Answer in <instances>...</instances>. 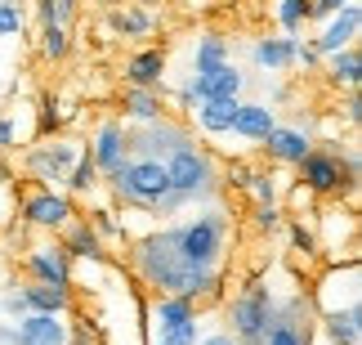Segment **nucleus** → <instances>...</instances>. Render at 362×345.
Masks as SVG:
<instances>
[{
    "mask_svg": "<svg viewBox=\"0 0 362 345\" xmlns=\"http://www.w3.org/2000/svg\"><path fill=\"white\" fill-rule=\"evenodd\" d=\"M296 171H300V184L317 193V202H331L349 184H362V179H349V171H344V148H336V144H313V153Z\"/></svg>",
    "mask_w": 362,
    "mask_h": 345,
    "instance_id": "obj_9",
    "label": "nucleus"
},
{
    "mask_svg": "<svg viewBox=\"0 0 362 345\" xmlns=\"http://www.w3.org/2000/svg\"><path fill=\"white\" fill-rule=\"evenodd\" d=\"M202 310L184 296H152L148 300V345H197Z\"/></svg>",
    "mask_w": 362,
    "mask_h": 345,
    "instance_id": "obj_5",
    "label": "nucleus"
},
{
    "mask_svg": "<svg viewBox=\"0 0 362 345\" xmlns=\"http://www.w3.org/2000/svg\"><path fill=\"white\" fill-rule=\"evenodd\" d=\"M282 220H286V211L277 202H255V220H250V225H255L259 233H277V229H282Z\"/></svg>",
    "mask_w": 362,
    "mask_h": 345,
    "instance_id": "obj_38",
    "label": "nucleus"
},
{
    "mask_svg": "<svg viewBox=\"0 0 362 345\" xmlns=\"http://www.w3.org/2000/svg\"><path fill=\"white\" fill-rule=\"evenodd\" d=\"M36 50L45 63H63L67 54H72V32H67V23H45L36 32Z\"/></svg>",
    "mask_w": 362,
    "mask_h": 345,
    "instance_id": "obj_31",
    "label": "nucleus"
},
{
    "mask_svg": "<svg viewBox=\"0 0 362 345\" xmlns=\"http://www.w3.org/2000/svg\"><path fill=\"white\" fill-rule=\"evenodd\" d=\"M344 5H354V0H309V23L313 18H331V13L344 9Z\"/></svg>",
    "mask_w": 362,
    "mask_h": 345,
    "instance_id": "obj_43",
    "label": "nucleus"
},
{
    "mask_svg": "<svg viewBox=\"0 0 362 345\" xmlns=\"http://www.w3.org/2000/svg\"><path fill=\"white\" fill-rule=\"evenodd\" d=\"M296 67H304V72H322V54H317L313 40H300V50H296Z\"/></svg>",
    "mask_w": 362,
    "mask_h": 345,
    "instance_id": "obj_41",
    "label": "nucleus"
},
{
    "mask_svg": "<svg viewBox=\"0 0 362 345\" xmlns=\"http://www.w3.org/2000/svg\"><path fill=\"white\" fill-rule=\"evenodd\" d=\"M296 50H300V36H255L250 59H255L259 72H291L296 67Z\"/></svg>",
    "mask_w": 362,
    "mask_h": 345,
    "instance_id": "obj_22",
    "label": "nucleus"
},
{
    "mask_svg": "<svg viewBox=\"0 0 362 345\" xmlns=\"http://www.w3.org/2000/svg\"><path fill=\"white\" fill-rule=\"evenodd\" d=\"M233 108H238V99H202L192 108V121L206 140H219V135L233 130Z\"/></svg>",
    "mask_w": 362,
    "mask_h": 345,
    "instance_id": "obj_28",
    "label": "nucleus"
},
{
    "mask_svg": "<svg viewBox=\"0 0 362 345\" xmlns=\"http://www.w3.org/2000/svg\"><path fill=\"white\" fill-rule=\"evenodd\" d=\"M165 175H170V188L184 202H211L219 193V184H224L211 148H202V144H188V148L165 157Z\"/></svg>",
    "mask_w": 362,
    "mask_h": 345,
    "instance_id": "obj_4",
    "label": "nucleus"
},
{
    "mask_svg": "<svg viewBox=\"0 0 362 345\" xmlns=\"http://www.w3.org/2000/svg\"><path fill=\"white\" fill-rule=\"evenodd\" d=\"M219 179H224V184H233V188H246V179H250V162H242V157H238V162H228Z\"/></svg>",
    "mask_w": 362,
    "mask_h": 345,
    "instance_id": "obj_42",
    "label": "nucleus"
},
{
    "mask_svg": "<svg viewBox=\"0 0 362 345\" xmlns=\"http://www.w3.org/2000/svg\"><path fill=\"white\" fill-rule=\"evenodd\" d=\"M90 157H94V166H99V175H117L125 162H130V153H125V121L121 117H103L99 126H94L90 135Z\"/></svg>",
    "mask_w": 362,
    "mask_h": 345,
    "instance_id": "obj_15",
    "label": "nucleus"
},
{
    "mask_svg": "<svg viewBox=\"0 0 362 345\" xmlns=\"http://www.w3.org/2000/svg\"><path fill=\"white\" fill-rule=\"evenodd\" d=\"M72 327L63 314H23L13 323V345H67Z\"/></svg>",
    "mask_w": 362,
    "mask_h": 345,
    "instance_id": "obj_20",
    "label": "nucleus"
},
{
    "mask_svg": "<svg viewBox=\"0 0 362 345\" xmlns=\"http://www.w3.org/2000/svg\"><path fill=\"white\" fill-rule=\"evenodd\" d=\"M184 90L192 94V103H202V99H242V90H246V72L238 63H219L215 72H206V77H188L184 81Z\"/></svg>",
    "mask_w": 362,
    "mask_h": 345,
    "instance_id": "obj_16",
    "label": "nucleus"
},
{
    "mask_svg": "<svg viewBox=\"0 0 362 345\" xmlns=\"http://www.w3.org/2000/svg\"><path fill=\"white\" fill-rule=\"evenodd\" d=\"M59 242H63V251L72 256V260H81V265H103V260L112 256V251H107V242L90 229V220H81V215H72L59 229Z\"/></svg>",
    "mask_w": 362,
    "mask_h": 345,
    "instance_id": "obj_19",
    "label": "nucleus"
},
{
    "mask_svg": "<svg viewBox=\"0 0 362 345\" xmlns=\"http://www.w3.org/2000/svg\"><path fill=\"white\" fill-rule=\"evenodd\" d=\"M99 5H103V9H107V5H121V0H99Z\"/></svg>",
    "mask_w": 362,
    "mask_h": 345,
    "instance_id": "obj_48",
    "label": "nucleus"
},
{
    "mask_svg": "<svg viewBox=\"0 0 362 345\" xmlns=\"http://www.w3.org/2000/svg\"><path fill=\"white\" fill-rule=\"evenodd\" d=\"M273 314H277V292L264 278H250L242 292L228 300V332L242 345H255L264 336V327L273 323Z\"/></svg>",
    "mask_w": 362,
    "mask_h": 345,
    "instance_id": "obj_7",
    "label": "nucleus"
},
{
    "mask_svg": "<svg viewBox=\"0 0 362 345\" xmlns=\"http://www.w3.org/2000/svg\"><path fill=\"white\" fill-rule=\"evenodd\" d=\"M23 27H27V5L23 0H0V40L23 36Z\"/></svg>",
    "mask_w": 362,
    "mask_h": 345,
    "instance_id": "obj_36",
    "label": "nucleus"
},
{
    "mask_svg": "<svg viewBox=\"0 0 362 345\" xmlns=\"http://www.w3.org/2000/svg\"><path fill=\"white\" fill-rule=\"evenodd\" d=\"M90 229L99 233L103 242H125V229H121V211H112V206H99V211L90 215Z\"/></svg>",
    "mask_w": 362,
    "mask_h": 345,
    "instance_id": "obj_37",
    "label": "nucleus"
},
{
    "mask_svg": "<svg viewBox=\"0 0 362 345\" xmlns=\"http://www.w3.org/2000/svg\"><path fill=\"white\" fill-rule=\"evenodd\" d=\"M282 229H286V238H291V251H300L304 260H313L317 256V233H313V220L304 225V220H282Z\"/></svg>",
    "mask_w": 362,
    "mask_h": 345,
    "instance_id": "obj_34",
    "label": "nucleus"
},
{
    "mask_svg": "<svg viewBox=\"0 0 362 345\" xmlns=\"http://www.w3.org/2000/svg\"><path fill=\"white\" fill-rule=\"evenodd\" d=\"M291 184V175L282 171V166H250V179H246V188L242 193H250V202H277L282 206V188Z\"/></svg>",
    "mask_w": 362,
    "mask_h": 345,
    "instance_id": "obj_30",
    "label": "nucleus"
},
{
    "mask_svg": "<svg viewBox=\"0 0 362 345\" xmlns=\"http://www.w3.org/2000/svg\"><path fill=\"white\" fill-rule=\"evenodd\" d=\"M313 327H317V336L331 341V345H362V305L317 314Z\"/></svg>",
    "mask_w": 362,
    "mask_h": 345,
    "instance_id": "obj_23",
    "label": "nucleus"
},
{
    "mask_svg": "<svg viewBox=\"0 0 362 345\" xmlns=\"http://www.w3.org/2000/svg\"><path fill=\"white\" fill-rule=\"evenodd\" d=\"M23 269H27V278H32V283L72 287V256L63 251V242H59V238L23 247Z\"/></svg>",
    "mask_w": 362,
    "mask_h": 345,
    "instance_id": "obj_13",
    "label": "nucleus"
},
{
    "mask_svg": "<svg viewBox=\"0 0 362 345\" xmlns=\"http://www.w3.org/2000/svg\"><path fill=\"white\" fill-rule=\"evenodd\" d=\"M130 269L152 296H184L197 310L215 305L219 287H224V273H197L192 265H184V256L175 251L165 225L130 242Z\"/></svg>",
    "mask_w": 362,
    "mask_h": 345,
    "instance_id": "obj_1",
    "label": "nucleus"
},
{
    "mask_svg": "<svg viewBox=\"0 0 362 345\" xmlns=\"http://www.w3.org/2000/svg\"><path fill=\"white\" fill-rule=\"evenodd\" d=\"M322 72H327V86L331 90H344V94L358 90V81H362V54H358V45L327 54V59H322Z\"/></svg>",
    "mask_w": 362,
    "mask_h": 345,
    "instance_id": "obj_25",
    "label": "nucleus"
},
{
    "mask_svg": "<svg viewBox=\"0 0 362 345\" xmlns=\"http://www.w3.org/2000/svg\"><path fill=\"white\" fill-rule=\"evenodd\" d=\"M273 18L282 27V36H300L304 27H309V0H277Z\"/></svg>",
    "mask_w": 362,
    "mask_h": 345,
    "instance_id": "obj_32",
    "label": "nucleus"
},
{
    "mask_svg": "<svg viewBox=\"0 0 362 345\" xmlns=\"http://www.w3.org/2000/svg\"><path fill=\"white\" fill-rule=\"evenodd\" d=\"M107 188H112V198L134 206V211H148L157 220V206L161 198L170 193V175H165V162H152V157H130L117 175L103 179Z\"/></svg>",
    "mask_w": 362,
    "mask_h": 345,
    "instance_id": "obj_3",
    "label": "nucleus"
},
{
    "mask_svg": "<svg viewBox=\"0 0 362 345\" xmlns=\"http://www.w3.org/2000/svg\"><path fill=\"white\" fill-rule=\"evenodd\" d=\"M157 117H165L161 90H139V86H125L121 90V121L144 126V121H157Z\"/></svg>",
    "mask_w": 362,
    "mask_h": 345,
    "instance_id": "obj_27",
    "label": "nucleus"
},
{
    "mask_svg": "<svg viewBox=\"0 0 362 345\" xmlns=\"http://www.w3.org/2000/svg\"><path fill=\"white\" fill-rule=\"evenodd\" d=\"M197 345H242V341L224 327V332H202V341H197Z\"/></svg>",
    "mask_w": 362,
    "mask_h": 345,
    "instance_id": "obj_46",
    "label": "nucleus"
},
{
    "mask_svg": "<svg viewBox=\"0 0 362 345\" xmlns=\"http://www.w3.org/2000/svg\"><path fill=\"white\" fill-rule=\"evenodd\" d=\"M233 59V45H228V36H219V32H197V40H192V72L188 77H206V72H215L219 63H228Z\"/></svg>",
    "mask_w": 362,
    "mask_h": 345,
    "instance_id": "obj_26",
    "label": "nucleus"
},
{
    "mask_svg": "<svg viewBox=\"0 0 362 345\" xmlns=\"http://www.w3.org/2000/svg\"><path fill=\"white\" fill-rule=\"evenodd\" d=\"M18 148V117L0 113V153H13Z\"/></svg>",
    "mask_w": 362,
    "mask_h": 345,
    "instance_id": "obj_40",
    "label": "nucleus"
},
{
    "mask_svg": "<svg viewBox=\"0 0 362 345\" xmlns=\"http://www.w3.org/2000/svg\"><path fill=\"white\" fill-rule=\"evenodd\" d=\"M317 206H322V202H317V193H313V188H304L300 179H291V184L282 188V211H286V215H296V220L309 215V220H313Z\"/></svg>",
    "mask_w": 362,
    "mask_h": 345,
    "instance_id": "obj_33",
    "label": "nucleus"
},
{
    "mask_svg": "<svg viewBox=\"0 0 362 345\" xmlns=\"http://www.w3.org/2000/svg\"><path fill=\"white\" fill-rule=\"evenodd\" d=\"M72 215H76V206H72V198H67L63 188H40V184L18 188V220L27 229L59 233Z\"/></svg>",
    "mask_w": 362,
    "mask_h": 345,
    "instance_id": "obj_10",
    "label": "nucleus"
},
{
    "mask_svg": "<svg viewBox=\"0 0 362 345\" xmlns=\"http://www.w3.org/2000/svg\"><path fill=\"white\" fill-rule=\"evenodd\" d=\"M23 300H27V310L32 314H72V287H49V283H32L27 278L23 287Z\"/></svg>",
    "mask_w": 362,
    "mask_h": 345,
    "instance_id": "obj_24",
    "label": "nucleus"
},
{
    "mask_svg": "<svg viewBox=\"0 0 362 345\" xmlns=\"http://www.w3.org/2000/svg\"><path fill=\"white\" fill-rule=\"evenodd\" d=\"M81 148H86V140H76V135H63V130L40 135V144H27L23 171L40 188H63V179L72 171V162L81 157Z\"/></svg>",
    "mask_w": 362,
    "mask_h": 345,
    "instance_id": "obj_6",
    "label": "nucleus"
},
{
    "mask_svg": "<svg viewBox=\"0 0 362 345\" xmlns=\"http://www.w3.org/2000/svg\"><path fill=\"white\" fill-rule=\"evenodd\" d=\"M197 144L188 130V121H175L170 113L157 117V121H144V126H125V153L130 157H152V162H165L179 148Z\"/></svg>",
    "mask_w": 362,
    "mask_h": 345,
    "instance_id": "obj_8",
    "label": "nucleus"
},
{
    "mask_svg": "<svg viewBox=\"0 0 362 345\" xmlns=\"http://www.w3.org/2000/svg\"><path fill=\"white\" fill-rule=\"evenodd\" d=\"M358 32H362V5L354 0V5H344V9H336L331 18H322V32L317 36H309L313 45H317V54H336V50H349V45H358Z\"/></svg>",
    "mask_w": 362,
    "mask_h": 345,
    "instance_id": "obj_17",
    "label": "nucleus"
},
{
    "mask_svg": "<svg viewBox=\"0 0 362 345\" xmlns=\"http://www.w3.org/2000/svg\"><path fill=\"white\" fill-rule=\"evenodd\" d=\"M36 23L45 27V23H63L59 18V0H36Z\"/></svg>",
    "mask_w": 362,
    "mask_h": 345,
    "instance_id": "obj_45",
    "label": "nucleus"
},
{
    "mask_svg": "<svg viewBox=\"0 0 362 345\" xmlns=\"http://www.w3.org/2000/svg\"><path fill=\"white\" fill-rule=\"evenodd\" d=\"M23 314H32V310H27V300H23V292H18V287H13V292H5V296H0V319L18 323Z\"/></svg>",
    "mask_w": 362,
    "mask_h": 345,
    "instance_id": "obj_39",
    "label": "nucleus"
},
{
    "mask_svg": "<svg viewBox=\"0 0 362 345\" xmlns=\"http://www.w3.org/2000/svg\"><path fill=\"white\" fill-rule=\"evenodd\" d=\"M165 67H170L165 45H139L125 59L121 77H125V86H139V90H165Z\"/></svg>",
    "mask_w": 362,
    "mask_h": 345,
    "instance_id": "obj_18",
    "label": "nucleus"
},
{
    "mask_svg": "<svg viewBox=\"0 0 362 345\" xmlns=\"http://www.w3.org/2000/svg\"><path fill=\"white\" fill-rule=\"evenodd\" d=\"M76 5H81V0H59V18H63V23H72V13H76Z\"/></svg>",
    "mask_w": 362,
    "mask_h": 345,
    "instance_id": "obj_47",
    "label": "nucleus"
},
{
    "mask_svg": "<svg viewBox=\"0 0 362 345\" xmlns=\"http://www.w3.org/2000/svg\"><path fill=\"white\" fill-rule=\"evenodd\" d=\"M18 179H13V171L5 166V171H0V233H5L9 225H13V220H18Z\"/></svg>",
    "mask_w": 362,
    "mask_h": 345,
    "instance_id": "obj_35",
    "label": "nucleus"
},
{
    "mask_svg": "<svg viewBox=\"0 0 362 345\" xmlns=\"http://www.w3.org/2000/svg\"><path fill=\"white\" fill-rule=\"evenodd\" d=\"M99 188H103V175H99V166H94L90 148H81V157L72 162V171H67V179H63V193L67 198H94Z\"/></svg>",
    "mask_w": 362,
    "mask_h": 345,
    "instance_id": "obj_29",
    "label": "nucleus"
},
{
    "mask_svg": "<svg viewBox=\"0 0 362 345\" xmlns=\"http://www.w3.org/2000/svg\"><path fill=\"white\" fill-rule=\"evenodd\" d=\"M344 126L349 130H358V121H362V99H358V90H349V99H344Z\"/></svg>",
    "mask_w": 362,
    "mask_h": 345,
    "instance_id": "obj_44",
    "label": "nucleus"
},
{
    "mask_svg": "<svg viewBox=\"0 0 362 345\" xmlns=\"http://www.w3.org/2000/svg\"><path fill=\"white\" fill-rule=\"evenodd\" d=\"M313 130L309 126H273L255 148H264V157H269V166H282V171H296L304 157L313 153Z\"/></svg>",
    "mask_w": 362,
    "mask_h": 345,
    "instance_id": "obj_14",
    "label": "nucleus"
},
{
    "mask_svg": "<svg viewBox=\"0 0 362 345\" xmlns=\"http://www.w3.org/2000/svg\"><path fill=\"white\" fill-rule=\"evenodd\" d=\"M165 229H170V242L184 256V265H192L197 273H224V251H228L233 225L219 206L184 220V225H165Z\"/></svg>",
    "mask_w": 362,
    "mask_h": 345,
    "instance_id": "obj_2",
    "label": "nucleus"
},
{
    "mask_svg": "<svg viewBox=\"0 0 362 345\" xmlns=\"http://www.w3.org/2000/svg\"><path fill=\"white\" fill-rule=\"evenodd\" d=\"M273 126H277V108L259 103V99H238V108H233V130L228 135H238V140H246V144H259Z\"/></svg>",
    "mask_w": 362,
    "mask_h": 345,
    "instance_id": "obj_21",
    "label": "nucleus"
},
{
    "mask_svg": "<svg viewBox=\"0 0 362 345\" xmlns=\"http://www.w3.org/2000/svg\"><path fill=\"white\" fill-rule=\"evenodd\" d=\"M157 9L144 5V0H121V5H107L103 9V32L107 40H130V45H139V40H148L152 32H157Z\"/></svg>",
    "mask_w": 362,
    "mask_h": 345,
    "instance_id": "obj_12",
    "label": "nucleus"
},
{
    "mask_svg": "<svg viewBox=\"0 0 362 345\" xmlns=\"http://www.w3.org/2000/svg\"><path fill=\"white\" fill-rule=\"evenodd\" d=\"M309 336H313V300L309 292H296L277 300L273 323L264 327V336L255 345H309Z\"/></svg>",
    "mask_w": 362,
    "mask_h": 345,
    "instance_id": "obj_11",
    "label": "nucleus"
}]
</instances>
